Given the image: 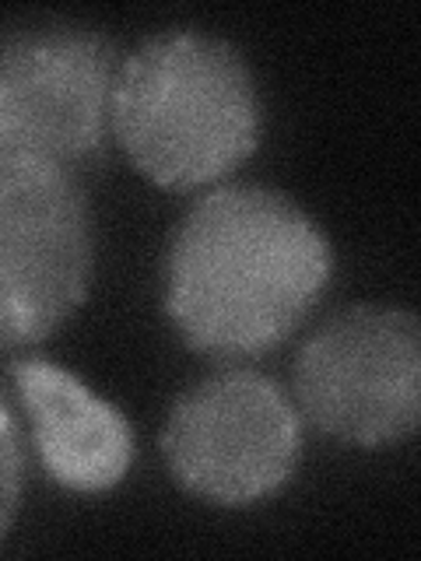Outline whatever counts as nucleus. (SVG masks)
<instances>
[{"label": "nucleus", "mask_w": 421, "mask_h": 561, "mask_svg": "<svg viewBox=\"0 0 421 561\" xmlns=\"http://www.w3.org/2000/svg\"><path fill=\"white\" fill-rule=\"evenodd\" d=\"M330 245L303 207L268 186H221L190 207L166 267V312L210 358L277 347L320 302Z\"/></svg>", "instance_id": "1"}, {"label": "nucleus", "mask_w": 421, "mask_h": 561, "mask_svg": "<svg viewBox=\"0 0 421 561\" xmlns=\"http://www.w3.org/2000/svg\"><path fill=\"white\" fill-rule=\"evenodd\" d=\"M162 453L190 495L250 505L288 484L303 453V421L274 379L225 368L180 397Z\"/></svg>", "instance_id": "5"}, {"label": "nucleus", "mask_w": 421, "mask_h": 561, "mask_svg": "<svg viewBox=\"0 0 421 561\" xmlns=\"http://www.w3.org/2000/svg\"><path fill=\"white\" fill-rule=\"evenodd\" d=\"M11 376L32 414L35 449L53 481L95 495L127 478L134 438L127 417L113 403L43 358L18 362Z\"/></svg>", "instance_id": "7"}, {"label": "nucleus", "mask_w": 421, "mask_h": 561, "mask_svg": "<svg viewBox=\"0 0 421 561\" xmlns=\"http://www.w3.org/2000/svg\"><path fill=\"white\" fill-rule=\"evenodd\" d=\"M110 123L151 183L197 190L257 151L263 102L232 43L204 32H162L116 67Z\"/></svg>", "instance_id": "2"}, {"label": "nucleus", "mask_w": 421, "mask_h": 561, "mask_svg": "<svg viewBox=\"0 0 421 561\" xmlns=\"http://www.w3.org/2000/svg\"><path fill=\"white\" fill-rule=\"evenodd\" d=\"M92 260V210L75 175L0 165V347L57 333L84 302Z\"/></svg>", "instance_id": "6"}, {"label": "nucleus", "mask_w": 421, "mask_h": 561, "mask_svg": "<svg viewBox=\"0 0 421 561\" xmlns=\"http://www.w3.org/2000/svg\"><path fill=\"white\" fill-rule=\"evenodd\" d=\"M113 43L78 22L0 28V165L70 172L95 154L113 110Z\"/></svg>", "instance_id": "3"}, {"label": "nucleus", "mask_w": 421, "mask_h": 561, "mask_svg": "<svg viewBox=\"0 0 421 561\" xmlns=\"http://www.w3.org/2000/svg\"><path fill=\"white\" fill-rule=\"evenodd\" d=\"M298 417L351 446L400 443L421 417V327L408 309L351 306L295 362Z\"/></svg>", "instance_id": "4"}, {"label": "nucleus", "mask_w": 421, "mask_h": 561, "mask_svg": "<svg viewBox=\"0 0 421 561\" xmlns=\"http://www.w3.org/2000/svg\"><path fill=\"white\" fill-rule=\"evenodd\" d=\"M18 495H22V446H18V428L0 400V537L14 519Z\"/></svg>", "instance_id": "8"}]
</instances>
